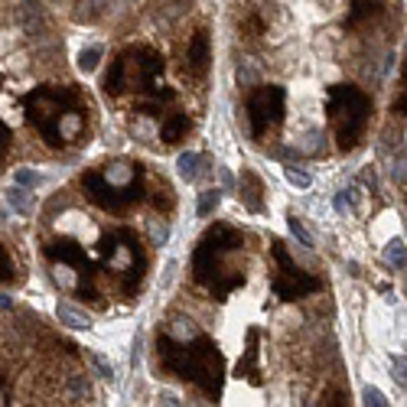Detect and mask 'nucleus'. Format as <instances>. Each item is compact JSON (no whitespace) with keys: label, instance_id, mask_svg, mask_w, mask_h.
<instances>
[{"label":"nucleus","instance_id":"obj_1","mask_svg":"<svg viewBox=\"0 0 407 407\" xmlns=\"http://www.w3.org/2000/svg\"><path fill=\"white\" fill-rule=\"evenodd\" d=\"M23 114L26 124L46 140V147L65 150L88 137L91 104L75 85H40L23 98Z\"/></svg>","mask_w":407,"mask_h":407},{"label":"nucleus","instance_id":"obj_2","mask_svg":"<svg viewBox=\"0 0 407 407\" xmlns=\"http://www.w3.org/2000/svg\"><path fill=\"white\" fill-rule=\"evenodd\" d=\"M157 359L163 372L186 384H196L206 398L218 401L225 388V355L216 339L206 333H192L189 339H176L173 333L157 335Z\"/></svg>","mask_w":407,"mask_h":407},{"label":"nucleus","instance_id":"obj_3","mask_svg":"<svg viewBox=\"0 0 407 407\" xmlns=\"http://www.w3.org/2000/svg\"><path fill=\"white\" fill-rule=\"evenodd\" d=\"M192 277L216 300L245 287V235L235 225H208L192 251Z\"/></svg>","mask_w":407,"mask_h":407},{"label":"nucleus","instance_id":"obj_4","mask_svg":"<svg viewBox=\"0 0 407 407\" xmlns=\"http://www.w3.org/2000/svg\"><path fill=\"white\" fill-rule=\"evenodd\" d=\"M82 192L101 212L124 216L147 199V169L140 163H104L82 173Z\"/></svg>","mask_w":407,"mask_h":407},{"label":"nucleus","instance_id":"obj_5","mask_svg":"<svg viewBox=\"0 0 407 407\" xmlns=\"http://www.w3.org/2000/svg\"><path fill=\"white\" fill-rule=\"evenodd\" d=\"M98 261L108 277H111V287L118 290L121 296H134L144 284L147 274V251L144 241L137 238V232L130 228H114V232L101 235L98 241Z\"/></svg>","mask_w":407,"mask_h":407},{"label":"nucleus","instance_id":"obj_6","mask_svg":"<svg viewBox=\"0 0 407 407\" xmlns=\"http://www.w3.org/2000/svg\"><path fill=\"white\" fill-rule=\"evenodd\" d=\"M372 111H375L372 95L362 91L359 85L339 82L326 91V118L342 153H352L365 140L368 128H372Z\"/></svg>","mask_w":407,"mask_h":407},{"label":"nucleus","instance_id":"obj_7","mask_svg":"<svg viewBox=\"0 0 407 407\" xmlns=\"http://www.w3.org/2000/svg\"><path fill=\"white\" fill-rule=\"evenodd\" d=\"M163 56L150 46H128L114 56L111 69L104 75V91L111 98H144L160 88L163 75Z\"/></svg>","mask_w":407,"mask_h":407},{"label":"nucleus","instance_id":"obj_8","mask_svg":"<svg viewBox=\"0 0 407 407\" xmlns=\"http://www.w3.org/2000/svg\"><path fill=\"white\" fill-rule=\"evenodd\" d=\"M245 111H247V124H251V137L255 140H267L284 124L287 91L280 85H255L247 91Z\"/></svg>","mask_w":407,"mask_h":407},{"label":"nucleus","instance_id":"obj_9","mask_svg":"<svg viewBox=\"0 0 407 407\" xmlns=\"http://www.w3.org/2000/svg\"><path fill=\"white\" fill-rule=\"evenodd\" d=\"M271 255H274V277H271V290L280 296V300H303V296H313L316 290L323 287L320 277H313L310 271H303L300 264L290 257V251L284 247V241H274L271 245Z\"/></svg>","mask_w":407,"mask_h":407},{"label":"nucleus","instance_id":"obj_10","mask_svg":"<svg viewBox=\"0 0 407 407\" xmlns=\"http://www.w3.org/2000/svg\"><path fill=\"white\" fill-rule=\"evenodd\" d=\"M208 62H212V40L206 30H199L186 46V75L202 79L208 72Z\"/></svg>","mask_w":407,"mask_h":407},{"label":"nucleus","instance_id":"obj_11","mask_svg":"<svg viewBox=\"0 0 407 407\" xmlns=\"http://www.w3.org/2000/svg\"><path fill=\"white\" fill-rule=\"evenodd\" d=\"M381 16V4L378 0H352V10L345 13V30H365Z\"/></svg>","mask_w":407,"mask_h":407},{"label":"nucleus","instance_id":"obj_12","mask_svg":"<svg viewBox=\"0 0 407 407\" xmlns=\"http://www.w3.org/2000/svg\"><path fill=\"white\" fill-rule=\"evenodd\" d=\"M189 130H192L189 114H183V111L163 114V124H160V140L163 144H179V140H186Z\"/></svg>","mask_w":407,"mask_h":407},{"label":"nucleus","instance_id":"obj_13","mask_svg":"<svg viewBox=\"0 0 407 407\" xmlns=\"http://www.w3.org/2000/svg\"><path fill=\"white\" fill-rule=\"evenodd\" d=\"M261 192H264V183L255 173H241V199H245V206L251 212H261Z\"/></svg>","mask_w":407,"mask_h":407},{"label":"nucleus","instance_id":"obj_14","mask_svg":"<svg viewBox=\"0 0 407 407\" xmlns=\"http://www.w3.org/2000/svg\"><path fill=\"white\" fill-rule=\"evenodd\" d=\"M7 206L13 208V212H20V216H33V208H36V196L33 192H26L23 186L16 183L7 189Z\"/></svg>","mask_w":407,"mask_h":407},{"label":"nucleus","instance_id":"obj_15","mask_svg":"<svg viewBox=\"0 0 407 407\" xmlns=\"http://www.w3.org/2000/svg\"><path fill=\"white\" fill-rule=\"evenodd\" d=\"M56 316L65 323V326H72V329H88V326H91V316H88V313H82V310H75L72 303H59L56 306Z\"/></svg>","mask_w":407,"mask_h":407},{"label":"nucleus","instance_id":"obj_16","mask_svg":"<svg viewBox=\"0 0 407 407\" xmlns=\"http://www.w3.org/2000/svg\"><path fill=\"white\" fill-rule=\"evenodd\" d=\"M199 163H202L199 153H179V160H176V169H179V176H183L186 183H192V179L199 176Z\"/></svg>","mask_w":407,"mask_h":407},{"label":"nucleus","instance_id":"obj_17","mask_svg":"<svg viewBox=\"0 0 407 407\" xmlns=\"http://www.w3.org/2000/svg\"><path fill=\"white\" fill-rule=\"evenodd\" d=\"M218 202H222V192H218V189H202V192H199V206H196L199 218H208V216H212V212L218 208Z\"/></svg>","mask_w":407,"mask_h":407},{"label":"nucleus","instance_id":"obj_18","mask_svg":"<svg viewBox=\"0 0 407 407\" xmlns=\"http://www.w3.org/2000/svg\"><path fill=\"white\" fill-rule=\"evenodd\" d=\"M384 261L391 264V267H401V271H404L407 267V245L404 241H391V245L384 247Z\"/></svg>","mask_w":407,"mask_h":407},{"label":"nucleus","instance_id":"obj_19","mask_svg":"<svg viewBox=\"0 0 407 407\" xmlns=\"http://www.w3.org/2000/svg\"><path fill=\"white\" fill-rule=\"evenodd\" d=\"M391 111L401 114V118H407V62H404V69H401L398 95H394V101H391Z\"/></svg>","mask_w":407,"mask_h":407},{"label":"nucleus","instance_id":"obj_20","mask_svg":"<svg viewBox=\"0 0 407 407\" xmlns=\"http://www.w3.org/2000/svg\"><path fill=\"white\" fill-rule=\"evenodd\" d=\"M284 176H287V183L296 186V189H310V173H303V169H296V167H287L284 169Z\"/></svg>","mask_w":407,"mask_h":407},{"label":"nucleus","instance_id":"obj_21","mask_svg":"<svg viewBox=\"0 0 407 407\" xmlns=\"http://www.w3.org/2000/svg\"><path fill=\"white\" fill-rule=\"evenodd\" d=\"M287 225H290V232L296 235V241H300V245H306V247L313 245L310 232H306V228H303V222H300V218H296V216H290V218H287Z\"/></svg>","mask_w":407,"mask_h":407},{"label":"nucleus","instance_id":"obj_22","mask_svg":"<svg viewBox=\"0 0 407 407\" xmlns=\"http://www.w3.org/2000/svg\"><path fill=\"white\" fill-rule=\"evenodd\" d=\"M0 267H4V271H0V280H4V284H13V261H10L7 247L0 251Z\"/></svg>","mask_w":407,"mask_h":407},{"label":"nucleus","instance_id":"obj_23","mask_svg":"<svg viewBox=\"0 0 407 407\" xmlns=\"http://www.w3.org/2000/svg\"><path fill=\"white\" fill-rule=\"evenodd\" d=\"M16 183L20 186H40L43 176L36 173V169H20V173H16Z\"/></svg>","mask_w":407,"mask_h":407},{"label":"nucleus","instance_id":"obj_24","mask_svg":"<svg viewBox=\"0 0 407 407\" xmlns=\"http://www.w3.org/2000/svg\"><path fill=\"white\" fill-rule=\"evenodd\" d=\"M98 56H101V49H98V46H91V49H88V52H82V56H79V65H82V69H95V59Z\"/></svg>","mask_w":407,"mask_h":407},{"label":"nucleus","instance_id":"obj_25","mask_svg":"<svg viewBox=\"0 0 407 407\" xmlns=\"http://www.w3.org/2000/svg\"><path fill=\"white\" fill-rule=\"evenodd\" d=\"M365 404H375V407H384L388 404V398H384L378 388H365Z\"/></svg>","mask_w":407,"mask_h":407},{"label":"nucleus","instance_id":"obj_26","mask_svg":"<svg viewBox=\"0 0 407 407\" xmlns=\"http://www.w3.org/2000/svg\"><path fill=\"white\" fill-rule=\"evenodd\" d=\"M394 381L407 388V359H394Z\"/></svg>","mask_w":407,"mask_h":407},{"label":"nucleus","instance_id":"obj_27","mask_svg":"<svg viewBox=\"0 0 407 407\" xmlns=\"http://www.w3.org/2000/svg\"><path fill=\"white\" fill-rule=\"evenodd\" d=\"M0 137H4V157H7V150H10V128L7 124H0Z\"/></svg>","mask_w":407,"mask_h":407}]
</instances>
